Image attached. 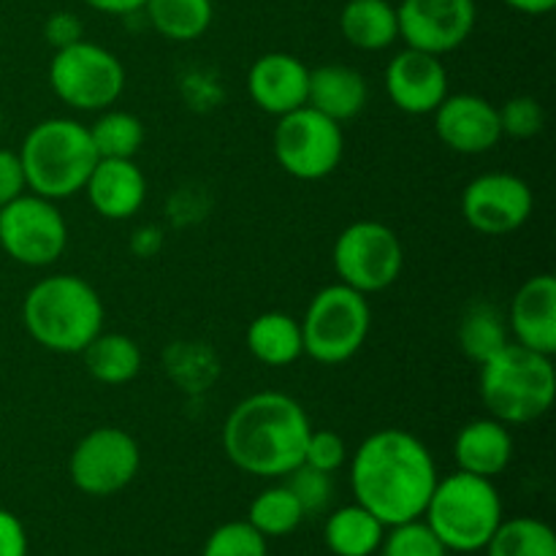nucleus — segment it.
<instances>
[{"label":"nucleus","mask_w":556,"mask_h":556,"mask_svg":"<svg viewBox=\"0 0 556 556\" xmlns=\"http://www.w3.org/2000/svg\"><path fill=\"white\" fill-rule=\"evenodd\" d=\"M438 483L432 451L405 429L369 434L351 459V489L386 527L421 519Z\"/></svg>","instance_id":"f257e3e1"},{"label":"nucleus","mask_w":556,"mask_h":556,"mask_svg":"<svg viewBox=\"0 0 556 556\" xmlns=\"http://www.w3.org/2000/svg\"><path fill=\"white\" fill-rule=\"evenodd\" d=\"M313 424L293 396L258 391L239 402L223 424L228 462L255 478H286L304 462Z\"/></svg>","instance_id":"f03ea898"},{"label":"nucleus","mask_w":556,"mask_h":556,"mask_svg":"<svg viewBox=\"0 0 556 556\" xmlns=\"http://www.w3.org/2000/svg\"><path fill=\"white\" fill-rule=\"evenodd\" d=\"M27 334L52 353H81L103 329V302L96 288L76 275L43 277L22 304Z\"/></svg>","instance_id":"7ed1b4c3"},{"label":"nucleus","mask_w":556,"mask_h":556,"mask_svg":"<svg viewBox=\"0 0 556 556\" xmlns=\"http://www.w3.org/2000/svg\"><path fill=\"white\" fill-rule=\"evenodd\" d=\"M27 188L49 201H63L85 190L98 157L90 128L68 117L33 125L20 150Z\"/></svg>","instance_id":"20e7f679"},{"label":"nucleus","mask_w":556,"mask_h":556,"mask_svg":"<svg viewBox=\"0 0 556 556\" xmlns=\"http://www.w3.org/2000/svg\"><path fill=\"white\" fill-rule=\"evenodd\" d=\"M556 396L552 356L508 342L481 364V400L505 427L532 424L546 416Z\"/></svg>","instance_id":"39448f33"},{"label":"nucleus","mask_w":556,"mask_h":556,"mask_svg":"<svg viewBox=\"0 0 556 556\" xmlns=\"http://www.w3.org/2000/svg\"><path fill=\"white\" fill-rule=\"evenodd\" d=\"M421 519L448 552L476 554L503 525V500L489 478L459 470L443 481L438 478Z\"/></svg>","instance_id":"423d86ee"},{"label":"nucleus","mask_w":556,"mask_h":556,"mask_svg":"<svg viewBox=\"0 0 556 556\" xmlns=\"http://www.w3.org/2000/svg\"><path fill=\"white\" fill-rule=\"evenodd\" d=\"M302 326L304 353L318 364H345L356 356L367 342L372 326L367 293L337 282L318 291L309 302L307 313L299 320Z\"/></svg>","instance_id":"0eeeda50"},{"label":"nucleus","mask_w":556,"mask_h":556,"mask_svg":"<svg viewBox=\"0 0 556 556\" xmlns=\"http://www.w3.org/2000/svg\"><path fill=\"white\" fill-rule=\"evenodd\" d=\"M49 85L65 106L79 112H103L123 96L125 68L117 54L81 38L71 47L54 49Z\"/></svg>","instance_id":"6e6552de"},{"label":"nucleus","mask_w":556,"mask_h":556,"mask_svg":"<svg viewBox=\"0 0 556 556\" xmlns=\"http://www.w3.org/2000/svg\"><path fill=\"white\" fill-rule=\"evenodd\" d=\"M345 152L340 123L313 106L282 114L275 128V157L291 177L315 182L337 172Z\"/></svg>","instance_id":"1a4fd4ad"},{"label":"nucleus","mask_w":556,"mask_h":556,"mask_svg":"<svg viewBox=\"0 0 556 556\" xmlns=\"http://www.w3.org/2000/svg\"><path fill=\"white\" fill-rule=\"evenodd\" d=\"M405 266L400 237L378 220L348 226L334 242V269L340 282L358 293H378L394 286Z\"/></svg>","instance_id":"9d476101"},{"label":"nucleus","mask_w":556,"mask_h":556,"mask_svg":"<svg viewBox=\"0 0 556 556\" xmlns=\"http://www.w3.org/2000/svg\"><path fill=\"white\" fill-rule=\"evenodd\" d=\"M68 244V226L54 201L22 193L0 206V248L22 266H52Z\"/></svg>","instance_id":"9b49d317"},{"label":"nucleus","mask_w":556,"mask_h":556,"mask_svg":"<svg viewBox=\"0 0 556 556\" xmlns=\"http://www.w3.org/2000/svg\"><path fill=\"white\" fill-rule=\"evenodd\" d=\"M139 467V443L125 429L98 427L76 443L68 459V476L81 494L112 497L134 481Z\"/></svg>","instance_id":"f8f14e48"},{"label":"nucleus","mask_w":556,"mask_h":556,"mask_svg":"<svg viewBox=\"0 0 556 556\" xmlns=\"http://www.w3.org/2000/svg\"><path fill=\"white\" fill-rule=\"evenodd\" d=\"M535 195L530 185L508 172L481 174L462 193V217L486 237L514 233L530 220Z\"/></svg>","instance_id":"ddd939ff"},{"label":"nucleus","mask_w":556,"mask_h":556,"mask_svg":"<svg viewBox=\"0 0 556 556\" xmlns=\"http://www.w3.org/2000/svg\"><path fill=\"white\" fill-rule=\"evenodd\" d=\"M476 20V0H402L396 5L400 38L434 58L459 49L470 38Z\"/></svg>","instance_id":"4468645a"},{"label":"nucleus","mask_w":556,"mask_h":556,"mask_svg":"<svg viewBox=\"0 0 556 556\" xmlns=\"http://www.w3.org/2000/svg\"><path fill=\"white\" fill-rule=\"evenodd\" d=\"M432 114L438 139L462 155H481V152L494 150L503 139L497 106H492L481 96H470V92L445 96V101Z\"/></svg>","instance_id":"2eb2a0df"},{"label":"nucleus","mask_w":556,"mask_h":556,"mask_svg":"<svg viewBox=\"0 0 556 556\" xmlns=\"http://www.w3.org/2000/svg\"><path fill=\"white\" fill-rule=\"evenodd\" d=\"M386 90L400 112L432 114L448 96V71L434 54L407 47L386 68Z\"/></svg>","instance_id":"dca6fc26"},{"label":"nucleus","mask_w":556,"mask_h":556,"mask_svg":"<svg viewBox=\"0 0 556 556\" xmlns=\"http://www.w3.org/2000/svg\"><path fill=\"white\" fill-rule=\"evenodd\" d=\"M248 92L255 106L282 117L307 106L309 68L288 52H269L253 63L248 74Z\"/></svg>","instance_id":"f3484780"},{"label":"nucleus","mask_w":556,"mask_h":556,"mask_svg":"<svg viewBox=\"0 0 556 556\" xmlns=\"http://www.w3.org/2000/svg\"><path fill=\"white\" fill-rule=\"evenodd\" d=\"M90 206L106 220H128L144 206L147 179L134 157H101L87 177Z\"/></svg>","instance_id":"a211bd4d"},{"label":"nucleus","mask_w":556,"mask_h":556,"mask_svg":"<svg viewBox=\"0 0 556 556\" xmlns=\"http://www.w3.org/2000/svg\"><path fill=\"white\" fill-rule=\"evenodd\" d=\"M510 326L516 342L530 351L554 356L556 353V280L552 275L530 277L516 291L510 304Z\"/></svg>","instance_id":"6ab92c4d"},{"label":"nucleus","mask_w":556,"mask_h":556,"mask_svg":"<svg viewBox=\"0 0 556 556\" xmlns=\"http://www.w3.org/2000/svg\"><path fill=\"white\" fill-rule=\"evenodd\" d=\"M454 456L462 472L494 481L514 459V434L497 418H478L459 429Z\"/></svg>","instance_id":"aec40b11"},{"label":"nucleus","mask_w":556,"mask_h":556,"mask_svg":"<svg viewBox=\"0 0 556 556\" xmlns=\"http://www.w3.org/2000/svg\"><path fill=\"white\" fill-rule=\"evenodd\" d=\"M369 87L362 71L351 68V65H320V68L309 71V92L307 106L315 112L326 114L334 123H345L362 114L367 106Z\"/></svg>","instance_id":"412c9836"},{"label":"nucleus","mask_w":556,"mask_h":556,"mask_svg":"<svg viewBox=\"0 0 556 556\" xmlns=\"http://www.w3.org/2000/svg\"><path fill=\"white\" fill-rule=\"evenodd\" d=\"M340 30L351 47L364 52L389 49L400 38L396 9L389 0H348L340 14Z\"/></svg>","instance_id":"4be33fe9"},{"label":"nucleus","mask_w":556,"mask_h":556,"mask_svg":"<svg viewBox=\"0 0 556 556\" xmlns=\"http://www.w3.org/2000/svg\"><path fill=\"white\" fill-rule=\"evenodd\" d=\"M386 525L358 503L337 508L326 519L324 541L334 556H372L383 543Z\"/></svg>","instance_id":"5701e85b"},{"label":"nucleus","mask_w":556,"mask_h":556,"mask_svg":"<svg viewBox=\"0 0 556 556\" xmlns=\"http://www.w3.org/2000/svg\"><path fill=\"white\" fill-rule=\"evenodd\" d=\"M248 348L266 367H288L304 353L302 326L286 313H264L250 324Z\"/></svg>","instance_id":"b1692460"},{"label":"nucleus","mask_w":556,"mask_h":556,"mask_svg":"<svg viewBox=\"0 0 556 556\" xmlns=\"http://www.w3.org/2000/svg\"><path fill=\"white\" fill-rule=\"evenodd\" d=\"M85 367L98 383L125 386L139 375L141 351L128 334H98L90 345L81 351Z\"/></svg>","instance_id":"393cba45"},{"label":"nucleus","mask_w":556,"mask_h":556,"mask_svg":"<svg viewBox=\"0 0 556 556\" xmlns=\"http://www.w3.org/2000/svg\"><path fill=\"white\" fill-rule=\"evenodd\" d=\"M147 20L172 41H195L212 25V0H147Z\"/></svg>","instance_id":"a878e982"},{"label":"nucleus","mask_w":556,"mask_h":556,"mask_svg":"<svg viewBox=\"0 0 556 556\" xmlns=\"http://www.w3.org/2000/svg\"><path fill=\"white\" fill-rule=\"evenodd\" d=\"M483 552L489 556H556V538L546 521L516 516L503 519Z\"/></svg>","instance_id":"bb28decb"},{"label":"nucleus","mask_w":556,"mask_h":556,"mask_svg":"<svg viewBox=\"0 0 556 556\" xmlns=\"http://www.w3.org/2000/svg\"><path fill=\"white\" fill-rule=\"evenodd\" d=\"M459 345L467 358L483 364L508 345V326L492 304H472L459 324Z\"/></svg>","instance_id":"cd10ccee"},{"label":"nucleus","mask_w":556,"mask_h":556,"mask_svg":"<svg viewBox=\"0 0 556 556\" xmlns=\"http://www.w3.org/2000/svg\"><path fill=\"white\" fill-rule=\"evenodd\" d=\"M307 519L299 505V500L293 497L291 489L282 483V486H269L258 494V497L250 503L248 521L261 532V535L269 541V538H286L291 532L299 530V525Z\"/></svg>","instance_id":"c85d7f7f"},{"label":"nucleus","mask_w":556,"mask_h":556,"mask_svg":"<svg viewBox=\"0 0 556 556\" xmlns=\"http://www.w3.org/2000/svg\"><path fill=\"white\" fill-rule=\"evenodd\" d=\"M98 157H134L144 144V125L130 112H106L90 125Z\"/></svg>","instance_id":"c756f323"},{"label":"nucleus","mask_w":556,"mask_h":556,"mask_svg":"<svg viewBox=\"0 0 556 556\" xmlns=\"http://www.w3.org/2000/svg\"><path fill=\"white\" fill-rule=\"evenodd\" d=\"M166 367L172 378L188 391L206 389L217 378L215 353L204 345H195V342H177V345L168 348Z\"/></svg>","instance_id":"7c9ffc66"},{"label":"nucleus","mask_w":556,"mask_h":556,"mask_svg":"<svg viewBox=\"0 0 556 556\" xmlns=\"http://www.w3.org/2000/svg\"><path fill=\"white\" fill-rule=\"evenodd\" d=\"M380 556H448V548L440 543V538L429 530L424 519L405 521V525L386 527Z\"/></svg>","instance_id":"2f4dec72"},{"label":"nucleus","mask_w":556,"mask_h":556,"mask_svg":"<svg viewBox=\"0 0 556 556\" xmlns=\"http://www.w3.org/2000/svg\"><path fill=\"white\" fill-rule=\"evenodd\" d=\"M201 556H269L266 538L244 521H226L204 543Z\"/></svg>","instance_id":"473e14b6"},{"label":"nucleus","mask_w":556,"mask_h":556,"mask_svg":"<svg viewBox=\"0 0 556 556\" xmlns=\"http://www.w3.org/2000/svg\"><path fill=\"white\" fill-rule=\"evenodd\" d=\"M286 486L291 489L293 497L302 505L304 516L324 514L331 505V497H334V481H331V472L315 470L309 465L293 467L286 476Z\"/></svg>","instance_id":"72a5a7b5"},{"label":"nucleus","mask_w":556,"mask_h":556,"mask_svg":"<svg viewBox=\"0 0 556 556\" xmlns=\"http://www.w3.org/2000/svg\"><path fill=\"white\" fill-rule=\"evenodd\" d=\"M500 112V128L503 136H514V139H532L543 130L546 125V112H543L541 103L530 96H519L505 101Z\"/></svg>","instance_id":"f704fd0d"},{"label":"nucleus","mask_w":556,"mask_h":556,"mask_svg":"<svg viewBox=\"0 0 556 556\" xmlns=\"http://www.w3.org/2000/svg\"><path fill=\"white\" fill-rule=\"evenodd\" d=\"M348 459L345 440L331 429H313L304 445V465L324 472H337Z\"/></svg>","instance_id":"c9c22d12"},{"label":"nucleus","mask_w":556,"mask_h":556,"mask_svg":"<svg viewBox=\"0 0 556 556\" xmlns=\"http://www.w3.org/2000/svg\"><path fill=\"white\" fill-rule=\"evenodd\" d=\"M27 190L25 168H22L20 152H11L0 147V206L11 204Z\"/></svg>","instance_id":"e433bc0d"},{"label":"nucleus","mask_w":556,"mask_h":556,"mask_svg":"<svg viewBox=\"0 0 556 556\" xmlns=\"http://www.w3.org/2000/svg\"><path fill=\"white\" fill-rule=\"evenodd\" d=\"M81 33H85L81 20L76 14H71V11H58V14L49 16L47 25H43V36H47V41L52 43L54 49H65L71 47V43L81 41Z\"/></svg>","instance_id":"4c0bfd02"},{"label":"nucleus","mask_w":556,"mask_h":556,"mask_svg":"<svg viewBox=\"0 0 556 556\" xmlns=\"http://www.w3.org/2000/svg\"><path fill=\"white\" fill-rule=\"evenodd\" d=\"M0 556H27L25 525L5 508H0Z\"/></svg>","instance_id":"58836bf2"},{"label":"nucleus","mask_w":556,"mask_h":556,"mask_svg":"<svg viewBox=\"0 0 556 556\" xmlns=\"http://www.w3.org/2000/svg\"><path fill=\"white\" fill-rule=\"evenodd\" d=\"M130 244H134L136 255H141V258H150V255H155L157 250H161L163 233L157 231L155 226H144L134 233V242Z\"/></svg>","instance_id":"ea45409f"},{"label":"nucleus","mask_w":556,"mask_h":556,"mask_svg":"<svg viewBox=\"0 0 556 556\" xmlns=\"http://www.w3.org/2000/svg\"><path fill=\"white\" fill-rule=\"evenodd\" d=\"M90 9L101 11V14H114V16H128L136 11L144 9L147 0H85Z\"/></svg>","instance_id":"a19ab883"},{"label":"nucleus","mask_w":556,"mask_h":556,"mask_svg":"<svg viewBox=\"0 0 556 556\" xmlns=\"http://www.w3.org/2000/svg\"><path fill=\"white\" fill-rule=\"evenodd\" d=\"M503 3L510 5L514 11H519V14L541 16V14H548V11L554 9L556 0H503Z\"/></svg>","instance_id":"79ce46f5"},{"label":"nucleus","mask_w":556,"mask_h":556,"mask_svg":"<svg viewBox=\"0 0 556 556\" xmlns=\"http://www.w3.org/2000/svg\"><path fill=\"white\" fill-rule=\"evenodd\" d=\"M0 130H3V109H0Z\"/></svg>","instance_id":"37998d69"}]
</instances>
